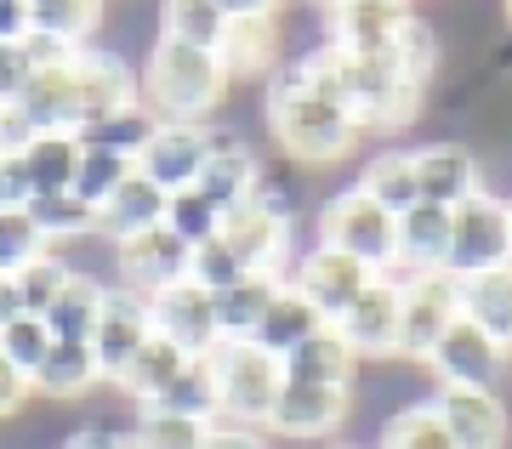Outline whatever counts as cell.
Listing matches in <instances>:
<instances>
[{"label":"cell","mask_w":512,"mask_h":449,"mask_svg":"<svg viewBox=\"0 0 512 449\" xmlns=\"http://www.w3.org/2000/svg\"><path fill=\"white\" fill-rule=\"evenodd\" d=\"M296 63L313 74V86L325 91L359 131H404L421 114V103H427V91L399 69L393 52L353 57V52H336V46L319 40V46H313L308 57H296Z\"/></svg>","instance_id":"6da1fadb"},{"label":"cell","mask_w":512,"mask_h":449,"mask_svg":"<svg viewBox=\"0 0 512 449\" xmlns=\"http://www.w3.org/2000/svg\"><path fill=\"white\" fill-rule=\"evenodd\" d=\"M262 114H268V137L285 160L308 165V171H325V165H342L359 148L365 131L353 126L342 108L330 103L325 91L313 86V74L302 63H279L268 74V97H262Z\"/></svg>","instance_id":"7a4b0ae2"},{"label":"cell","mask_w":512,"mask_h":449,"mask_svg":"<svg viewBox=\"0 0 512 449\" xmlns=\"http://www.w3.org/2000/svg\"><path fill=\"white\" fill-rule=\"evenodd\" d=\"M137 80H143V108L154 114V126H205L228 97V74L217 52L165 35H154Z\"/></svg>","instance_id":"3957f363"},{"label":"cell","mask_w":512,"mask_h":449,"mask_svg":"<svg viewBox=\"0 0 512 449\" xmlns=\"http://www.w3.org/2000/svg\"><path fill=\"white\" fill-rule=\"evenodd\" d=\"M222 245L245 262V273H268V279H291L296 268V222L291 199H279L268 182L256 188V199H245L239 211L222 216Z\"/></svg>","instance_id":"277c9868"},{"label":"cell","mask_w":512,"mask_h":449,"mask_svg":"<svg viewBox=\"0 0 512 449\" xmlns=\"http://www.w3.org/2000/svg\"><path fill=\"white\" fill-rule=\"evenodd\" d=\"M313 245H330V251L365 262L370 273H393V256H399V216L382 211L370 194L359 188H342L319 205V222H313Z\"/></svg>","instance_id":"5b68a950"},{"label":"cell","mask_w":512,"mask_h":449,"mask_svg":"<svg viewBox=\"0 0 512 449\" xmlns=\"http://www.w3.org/2000/svg\"><path fill=\"white\" fill-rule=\"evenodd\" d=\"M211 376H217V404L222 421L234 427H268V410H274L279 387H285V370H279L274 353H262L256 342H222L211 353Z\"/></svg>","instance_id":"8992f818"},{"label":"cell","mask_w":512,"mask_h":449,"mask_svg":"<svg viewBox=\"0 0 512 449\" xmlns=\"http://www.w3.org/2000/svg\"><path fill=\"white\" fill-rule=\"evenodd\" d=\"M512 262V199L501 194H473L467 205L450 211V279H473V273L507 268Z\"/></svg>","instance_id":"52a82bcc"},{"label":"cell","mask_w":512,"mask_h":449,"mask_svg":"<svg viewBox=\"0 0 512 449\" xmlns=\"http://www.w3.org/2000/svg\"><path fill=\"white\" fill-rule=\"evenodd\" d=\"M69 74H74V137L103 126V120H114V114L143 108V80H137V69L120 52H109V46H80L69 57Z\"/></svg>","instance_id":"ba28073f"},{"label":"cell","mask_w":512,"mask_h":449,"mask_svg":"<svg viewBox=\"0 0 512 449\" xmlns=\"http://www.w3.org/2000/svg\"><path fill=\"white\" fill-rule=\"evenodd\" d=\"M399 285H404V302H399V353H393V364L421 370L427 353L439 347V336L461 319V279L416 273V279H399Z\"/></svg>","instance_id":"9c48e42d"},{"label":"cell","mask_w":512,"mask_h":449,"mask_svg":"<svg viewBox=\"0 0 512 449\" xmlns=\"http://www.w3.org/2000/svg\"><path fill=\"white\" fill-rule=\"evenodd\" d=\"M228 137L234 131L217 126V120H205V126H154L143 154H137V171L154 188H165V194H183V188H194L205 177V165L217 160V148Z\"/></svg>","instance_id":"30bf717a"},{"label":"cell","mask_w":512,"mask_h":449,"mask_svg":"<svg viewBox=\"0 0 512 449\" xmlns=\"http://www.w3.org/2000/svg\"><path fill=\"white\" fill-rule=\"evenodd\" d=\"M421 370H433L439 387H490V393H501V381H507V370H512V347H501L490 330H478V324L461 313V319L439 336V347L427 353Z\"/></svg>","instance_id":"8fae6325"},{"label":"cell","mask_w":512,"mask_h":449,"mask_svg":"<svg viewBox=\"0 0 512 449\" xmlns=\"http://www.w3.org/2000/svg\"><path fill=\"white\" fill-rule=\"evenodd\" d=\"M416 6L410 0H325L319 6V29H325V46L353 57H382L393 52L404 18Z\"/></svg>","instance_id":"7c38bea8"},{"label":"cell","mask_w":512,"mask_h":449,"mask_svg":"<svg viewBox=\"0 0 512 449\" xmlns=\"http://www.w3.org/2000/svg\"><path fill=\"white\" fill-rule=\"evenodd\" d=\"M348 415H353L348 387H302V381H285L262 432L268 438H285V444H330V432H342Z\"/></svg>","instance_id":"4fadbf2b"},{"label":"cell","mask_w":512,"mask_h":449,"mask_svg":"<svg viewBox=\"0 0 512 449\" xmlns=\"http://www.w3.org/2000/svg\"><path fill=\"white\" fill-rule=\"evenodd\" d=\"M148 324H154V336H165V342L183 347L188 359H211V353L222 347L217 296L200 290L194 279L160 290V296H148Z\"/></svg>","instance_id":"5bb4252c"},{"label":"cell","mask_w":512,"mask_h":449,"mask_svg":"<svg viewBox=\"0 0 512 449\" xmlns=\"http://www.w3.org/2000/svg\"><path fill=\"white\" fill-rule=\"evenodd\" d=\"M370 279H376V273H370L365 262L330 251V245H308V251L296 256V268H291V279H285V285H296L313 302V313H319V319L336 324L353 302H359V296H365Z\"/></svg>","instance_id":"9a60e30c"},{"label":"cell","mask_w":512,"mask_h":449,"mask_svg":"<svg viewBox=\"0 0 512 449\" xmlns=\"http://www.w3.org/2000/svg\"><path fill=\"white\" fill-rule=\"evenodd\" d=\"M148 296H137L131 285H109L103 290V313H97V330H92V359L103 370V387L126 376V364L137 359V347L148 342Z\"/></svg>","instance_id":"2e32d148"},{"label":"cell","mask_w":512,"mask_h":449,"mask_svg":"<svg viewBox=\"0 0 512 449\" xmlns=\"http://www.w3.org/2000/svg\"><path fill=\"white\" fill-rule=\"evenodd\" d=\"M444 432L456 449H507L512 444V410L490 387H439L433 393Z\"/></svg>","instance_id":"e0dca14e"},{"label":"cell","mask_w":512,"mask_h":449,"mask_svg":"<svg viewBox=\"0 0 512 449\" xmlns=\"http://www.w3.org/2000/svg\"><path fill=\"white\" fill-rule=\"evenodd\" d=\"M399 302H404V285L393 279V273H376L365 285V296L336 319V330H342V342L359 353V364L365 359H393L399 353Z\"/></svg>","instance_id":"ac0fdd59"},{"label":"cell","mask_w":512,"mask_h":449,"mask_svg":"<svg viewBox=\"0 0 512 449\" xmlns=\"http://www.w3.org/2000/svg\"><path fill=\"white\" fill-rule=\"evenodd\" d=\"M114 256H120V268H126V285L137 290V296H160V290L183 285L188 273H194V251H188L183 239L171 234V228H148V234H131L114 245Z\"/></svg>","instance_id":"d6986e66"},{"label":"cell","mask_w":512,"mask_h":449,"mask_svg":"<svg viewBox=\"0 0 512 449\" xmlns=\"http://www.w3.org/2000/svg\"><path fill=\"white\" fill-rule=\"evenodd\" d=\"M410 160H416V182L427 205L456 211L473 194H484V165H478V154L467 143H421L410 148Z\"/></svg>","instance_id":"ffe728a7"},{"label":"cell","mask_w":512,"mask_h":449,"mask_svg":"<svg viewBox=\"0 0 512 449\" xmlns=\"http://www.w3.org/2000/svg\"><path fill=\"white\" fill-rule=\"evenodd\" d=\"M217 63L228 74V86H245V80H262L285 63V23L279 18H234L222 29Z\"/></svg>","instance_id":"44dd1931"},{"label":"cell","mask_w":512,"mask_h":449,"mask_svg":"<svg viewBox=\"0 0 512 449\" xmlns=\"http://www.w3.org/2000/svg\"><path fill=\"white\" fill-rule=\"evenodd\" d=\"M450 262V211L444 205H410L399 216V256H393V279H416V273H444Z\"/></svg>","instance_id":"7402d4cb"},{"label":"cell","mask_w":512,"mask_h":449,"mask_svg":"<svg viewBox=\"0 0 512 449\" xmlns=\"http://www.w3.org/2000/svg\"><path fill=\"white\" fill-rule=\"evenodd\" d=\"M279 370H285V381H302V387H348V393H353L359 353L342 342V330H336V324H325V330H313L296 353H285Z\"/></svg>","instance_id":"603a6c76"},{"label":"cell","mask_w":512,"mask_h":449,"mask_svg":"<svg viewBox=\"0 0 512 449\" xmlns=\"http://www.w3.org/2000/svg\"><path fill=\"white\" fill-rule=\"evenodd\" d=\"M97 387H103V370L86 342H52L46 364L35 370V398H46V404H80Z\"/></svg>","instance_id":"cb8c5ba5"},{"label":"cell","mask_w":512,"mask_h":449,"mask_svg":"<svg viewBox=\"0 0 512 449\" xmlns=\"http://www.w3.org/2000/svg\"><path fill=\"white\" fill-rule=\"evenodd\" d=\"M211 205H217L222 216L239 211L245 199H256V188H262V160H256L251 148L239 143V137H228V143L217 148V160L205 165V177L194 182Z\"/></svg>","instance_id":"d4e9b609"},{"label":"cell","mask_w":512,"mask_h":449,"mask_svg":"<svg viewBox=\"0 0 512 449\" xmlns=\"http://www.w3.org/2000/svg\"><path fill=\"white\" fill-rule=\"evenodd\" d=\"M165 188H154V182L143 177V171H131L126 182H120V194L97 211V234H109L114 245L131 234H148V228H160L165 222Z\"/></svg>","instance_id":"484cf974"},{"label":"cell","mask_w":512,"mask_h":449,"mask_svg":"<svg viewBox=\"0 0 512 449\" xmlns=\"http://www.w3.org/2000/svg\"><path fill=\"white\" fill-rule=\"evenodd\" d=\"M313 330H325V319L313 313V302H308V296H302L296 285H279V296L268 302L262 324L251 330V342L262 347V353H274V359H285V353H296V347L308 342Z\"/></svg>","instance_id":"4316f807"},{"label":"cell","mask_w":512,"mask_h":449,"mask_svg":"<svg viewBox=\"0 0 512 449\" xmlns=\"http://www.w3.org/2000/svg\"><path fill=\"white\" fill-rule=\"evenodd\" d=\"M359 194H370L382 211L404 216L410 205H421V182H416V160H410V148H382V154H370L359 165V182H353Z\"/></svg>","instance_id":"83f0119b"},{"label":"cell","mask_w":512,"mask_h":449,"mask_svg":"<svg viewBox=\"0 0 512 449\" xmlns=\"http://www.w3.org/2000/svg\"><path fill=\"white\" fill-rule=\"evenodd\" d=\"M103 279L97 273H80L74 268V279L63 285V296H57L40 319H46V330H52V342H92L97 330V313H103Z\"/></svg>","instance_id":"f1b7e54d"},{"label":"cell","mask_w":512,"mask_h":449,"mask_svg":"<svg viewBox=\"0 0 512 449\" xmlns=\"http://www.w3.org/2000/svg\"><path fill=\"white\" fill-rule=\"evenodd\" d=\"M461 313H467L478 330H490L501 347H512V262L461 279Z\"/></svg>","instance_id":"f546056e"},{"label":"cell","mask_w":512,"mask_h":449,"mask_svg":"<svg viewBox=\"0 0 512 449\" xmlns=\"http://www.w3.org/2000/svg\"><path fill=\"white\" fill-rule=\"evenodd\" d=\"M148 410H165V415H183V421H205L217 427L222 421V404H217V376H211V359H188L171 387L160 398H148Z\"/></svg>","instance_id":"4dcf8cb0"},{"label":"cell","mask_w":512,"mask_h":449,"mask_svg":"<svg viewBox=\"0 0 512 449\" xmlns=\"http://www.w3.org/2000/svg\"><path fill=\"white\" fill-rule=\"evenodd\" d=\"M80 154L86 148H80L74 131H40L35 143H29V154H23V177H29L35 194H63V188H74Z\"/></svg>","instance_id":"1f68e13d"},{"label":"cell","mask_w":512,"mask_h":449,"mask_svg":"<svg viewBox=\"0 0 512 449\" xmlns=\"http://www.w3.org/2000/svg\"><path fill=\"white\" fill-rule=\"evenodd\" d=\"M183 364H188L183 347L165 342V336H154V330H148V342L137 347V359L126 364V376L114 381V387H120V393L131 398V404H148V398H160L165 387H171V376H177Z\"/></svg>","instance_id":"d6a6232c"},{"label":"cell","mask_w":512,"mask_h":449,"mask_svg":"<svg viewBox=\"0 0 512 449\" xmlns=\"http://www.w3.org/2000/svg\"><path fill=\"white\" fill-rule=\"evenodd\" d=\"M109 0H29V23L35 35H52L63 46H92V35L103 29Z\"/></svg>","instance_id":"836d02e7"},{"label":"cell","mask_w":512,"mask_h":449,"mask_svg":"<svg viewBox=\"0 0 512 449\" xmlns=\"http://www.w3.org/2000/svg\"><path fill=\"white\" fill-rule=\"evenodd\" d=\"M23 211L35 216V228L46 234V245H52V251H63L69 239H92L97 234V211L74 194V188H63V194H35Z\"/></svg>","instance_id":"e575fe53"},{"label":"cell","mask_w":512,"mask_h":449,"mask_svg":"<svg viewBox=\"0 0 512 449\" xmlns=\"http://www.w3.org/2000/svg\"><path fill=\"white\" fill-rule=\"evenodd\" d=\"M285 279H268V273H245L234 290L217 296V319H222V342H251V330L262 324L268 302L279 296Z\"/></svg>","instance_id":"d590c367"},{"label":"cell","mask_w":512,"mask_h":449,"mask_svg":"<svg viewBox=\"0 0 512 449\" xmlns=\"http://www.w3.org/2000/svg\"><path fill=\"white\" fill-rule=\"evenodd\" d=\"M376 449H456V444H450L433 398H410L376 427Z\"/></svg>","instance_id":"8d00e7d4"},{"label":"cell","mask_w":512,"mask_h":449,"mask_svg":"<svg viewBox=\"0 0 512 449\" xmlns=\"http://www.w3.org/2000/svg\"><path fill=\"white\" fill-rule=\"evenodd\" d=\"M160 35L165 40H183V46H205V52H217L222 46V29H228V18H222L217 0H160Z\"/></svg>","instance_id":"74e56055"},{"label":"cell","mask_w":512,"mask_h":449,"mask_svg":"<svg viewBox=\"0 0 512 449\" xmlns=\"http://www.w3.org/2000/svg\"><path fill=\"white\" fill-rule=\"evenodd\" d=\"M137 421H131V449H205V421H183V415L148 410V404H131Z\"/></svg>","instance_id":"f35d334b"},{"label":"cell","mask_w":512,"mask_h":449,"mask_svg":"<svg viewBox=\"0 0 512 449\" xmlns=\"http://www.w3.org/2000/svg\"><path fill=\"white\" fill-rule=\"evenodd\" d=\"M86 148V143H80ZM137 171V160H126V154H109V148H86L80 154V171H74V194L86 199L92 211H103L114 194H120V182Z\"/></svg>","instance_id":"ab89813d"},{"label":"cell","mask_w":512,"mask_h":449,"mask_svg":"<svg viewBox=\"0 0 512 449\" xmlns=\"http://www.w3.org/2000/svg\"><path fill=\"white\" fill-rule=\"evenodd\" d=\"M165 228L183 239L188 251H200L205 239H217V234H222V211L200 194V188H183V194L165 199Z\"/></svg>","instance_id":"60d3db41"},{"label":"cell","mask_w":512,"mask_h":449,"mask_svg":"<svg viewBox=\"0 0 512 449\" xmlns=\"http://www.w3.org/2000/svg\"><path fill=\"white\" fill-rule=\"evenodd\" d=\"M393 57H399V69L427 91L433 86V69H439V29L421 18V12H410L404 29H399V40H393Z\"/></svg>","instance_id":"b9f144b4"},{"label":"cell","mask_w":512,"mask_h":449,"mask_svg":"<svg viewBox=\"0 0 512 449\" xmlns=\"http://www.w3.org/2000/svg\"><path fill=\"white\" fill-rule=\"evenodd\" d=\"M12 279H18L23 307H29V313H46V307L63 296V285L74 279V262H69L63 251H46V256H35L23 273H12Z\"/></svg>","instance_id":"7bdbcfd3"},{"label":"cell","mask_w":512,"mask_h":449,"mask_svg":"<svg viewBox=\"0 0 512 449\" xmlns=\"http://www.w3.org/2000/svg\"><path fill=\"white\" fill-rule=\"evenodd\" d=\"M0 353L12 359V370H23V376L35 381V370L46 364V353H52V330H46V319H40V313L12 319L6 330H0Z\"/></svg>","instance_id":"ee69618b"},{"label":"cell","mask_w":512,"mask_h":449,"mask_svg":"<svg viewBox=\"0 0 512 449\" xmlns=\"http://www.w3.org/2000/svg\"><path fill=\"white\" fill-rule=\"evenodd\" d=\"M46 251H52V245H46V234L35 228V216L29 211H0V273H6V279L23 273Z\"/></svg>","instance_id":"f6af8a7d"},{"label":"cell","mask_w":512,"mask_h":449,"mask_svg":"<svg viewBox=\"0 0 512 449\" xmlns=\"http://www.w3.org/2000/svg\"><path fill=\"white\" fill-rule=\"evenodd\" d=\"M148 131H154V114H148V108H131V114H114V120H103V126L80 131V143L137 160V154H143V143H148Z\"/></svg>","instance_id":"bcb514c9"},{"label":"cell","mask_w":512,"mask_h":449,"mask_svg":"<svg viewBox=\"0 0 512 449\" xmlns=\"http://www.w3.org/2000/svg\"><path fill=\"white\" fill-rule=\"evenodd\" d=\"M188 279H194L200 290H211V296H222V290H234L239 279H245V262H239L217 234V239H205L200 251H194V273H188Z\"/></svg>","instance_id":"7dc6e473"},{"label":"cell","mask_w":512,"mask_h":449,"mask_svg":"<svg viewBox=\"0 0 512 449\" xmlns=\"http://www.w3.org/2000/svg\"><path fill=\"white\" fill-rule=\"evenodd\" d=\"M29 80H35V57H29V40H12V46H0V103H18Z\"/></svg>","instance_id":"c3c4849f"},{"label":"cell","mask_w":512,"mask_h":449,"mask_svg":"<svg viewBox=\"0 0 512 449\" xmlns=\"http://www.w3.org/2000/svg\"><path fill=\"white\" fill-rule=\"evenodd\" d=\"M35 137H40V126L23 114L18 103H0V160H23Z\"/></svg>","instance_id":"681fc988"},{"label":"cell","mask_w":512,"mask_h":449,"mask_svg":"<svg viewBox=\"0 0 512 449\" xmlns=\"http://www.w3.org/2000/svg\"><path fill=\"white\" fill-rule=\"evenodd\" d=\"M35 398V381L23 376V370H12V359L0 353V421H12V415H23V404Z\"/></svg>","instance_id":"f907efd6"},{"label":"cell","mask_w":512,"mask_h":449,"mask_svg":"<svg viewBox=\"0 0 512 449\" xmlns=\"http://www.w3.org/2000/svg\"><path fill=\"white\" fill-rule=\"evenodd\" d=\"M35 199L29 177H23V160H0V211H23Z\"/></svg>","instance_id":"816d5d0a"},{"label":"cell","mask_w":512,"mask_h":449,"mask_svg":"<svg viewBox=\"0 0 512 449\" xmlns=\"http://www.w3.org/2000/svg\"><path fill=\"white\" fill-rule=\"evenodd\" d=\"M205 449H268V432L234 427V421H217V427L205 432Z\"/></svg>","instance_id":"f5cc1de1"},{"label":"cell","mask_w":512,"mask_h":449,"mask_svg":"<svg viewBox=\"0 0 512 449\" xmlns=\"http://www.w3.org/2000/svg\"><path fill=\"white\" fill-rule=\"evenodd\" d=\"M57 449H131V432H114V427H80L69 432Z\"/></svg>","instance_id":"db71d44e"},{"label":"cell","mask_w":512,"mask_h":449,"mask_svg":"<svg viewBox=\"0 0 512 449\" xmlns=\"http://www.w3.org/2000/svg\"><path fill=\"white\" fill-rule=\"evenodd\" d=\"M29 35H35V23H29V0H0V46L29 40Z\"/></svg>","instance_id":"11a10c76"},{"label":"cell","mask_w":512,"mask_h":449,"mask_svg":"<svg viewBox=\"0 0 512 449\" xmlns=\"http://www.w3.org/2000/svg\"><path fill=\"white\" fill-rule=\"evenodd\" d=\"M217 6H222V18L234 23V18H279L285 0H217Z\"/></svg>","instance_id":"9f6ffc18"},{"label":"cell","mask_w":512,"mask_h":449,"mask_svg":"<svg viewBox=\"0 0 512 449\" xmlns=\"http://www.w3.org/2000/svg\"><path fill=\"white\" fill-rule=\"evenodd\" d=\"M29 307H23V296H18V279H0V330L12 319H23Z\"/></svg>","instance_id":"6f0895ef"},{"label":"cell","mask_w":512,"mask_h":449,"mask_svg":"<svg viewBox=\"0 0 512 449\" xmlns=\"http://www.w3.org/2000/svg\"><path fill=\"white\" fill-rule=\"evenodd\" d=\"M302 6H325V0H302Z\"/></svg>","instance_id":"680465c9"},{"label":"cell","mask_w":512,"mask_h":449,"mask_svg":"<svg viewBox=\"0 0 512 449\" xmlns=\"http://www.w3.org/2000/svg\"><path fill=\"white\" fill-rule=\"evenodd\" d=\"M330 449H353V444H330Z\"/></svg>","instance_id":"91938a15"},{"label":"cell","mask_w":512,"mask_h":449,"mask_svg":"<svg viewBox=\"0 0 512 449\" xmlns=\"http://www.w3.org/2000/svg\"><path fill=\"white\" fill-rule=\"evenodd\" d=\"M507 18H512V0H507Z\"/></svg>","instance_id":"94428289"},{"label":"cell","mask_w":512,"mask_h":449,"mask_svg":"<svg viewBox=\"0 0 512 449\" xmlns=\"http://www.w3.org/2000/svg\"><path fill=\"white\" fill-rule=\"evenodd\" d=\"M0 279H6V273H0Z\"/></svg>","instance_id":"6125c7cd"}]
</instances>
